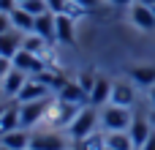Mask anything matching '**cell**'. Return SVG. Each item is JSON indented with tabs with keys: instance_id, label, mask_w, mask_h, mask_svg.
<instances>
[{
	"instance_id": "24",
	"label": "cell",
	"mask_w": 155,
	"mask_h": 150,
	"mask_svg": "<svg viewBox=\"0 0 155 150\" xmlns=\"http://www.w3.org/2000/svg\"><path fill=\"white\" fill-rule=\"evenodd\" d=\"M63 14H68L71 19H76V16H82V14H87V8H84V5H79L76 0H68V3H65V11H63Z\"/></svg>"
},
{
	"instance_id": "3",
	"label": "cell",
	"mask_w": 155,
	"mask_h": 150,
	"mask_svg": "<svg viewBox=\"0 0 155 150\" xmlns=\"http://www.w3.org/2000/svg\"><path fill=\"white\" fill-rule=\"evenodd\" d=\"M46 109V101H19V128H33L41 123Z\"/></svg>"
},
{
	"instance_id": "38",
	"label": "cell",
	"mask_w": 155,
	"mask_h": 150,
	"mask_svg": "<svg viewBox=\"0 0 155 150\" xmlns=\"http://www.w3.org/2000/svg\"><path fill=\"white\" fill-rule=\"evenodd\" d=\"M0 115H3V109H0Z\"/></svg>"
},
{
	"instance_id": "39",
	"label": "cell",
	"mask_w": 155,
	"mask_h": 150,
	"mask_svg": "<svg viewBox=\"0 0 155 150\" xmlns=\"http://www.w3.org/2000/svg\"><path fill=\"white\" fill-rule=\"evenodd\" d=\"M27 150H33V148H27Z\"/></svg>"
},
{
	"instance_id": "22",
	"label": "cell",
	"mask_w": 155,
	"mask_h": 150,
	"mask_svg": "<svg viewBox=\"0 0 155 150\" xmlns=\"http://www.w3.org/2000/svg\"><path fill=\"white\" fill-rule=\"evenodd\" d=\"M25 11H30L33 16H38V14H44V11H49V5H46V0H27V3H19Z\"/></svg>"
},
{
	"instance_id": "17",
	"label": "cell",
	"mask_w": 155,
	"mask_h": 150,
	"mask_svg": "<svg viewBox=\"0 0 155 150\" xmlns=\"http://www.w3.org/2000/svg\"><path fill=\"white\" fill-rule=\"evenodd\" d=\"M14 128H19V101L11 104V107H5L3 115H0V137L8 134V131H14Z\"/></svg>"
},
{
	"instance_id": "31",
	"label": "cell",
	"mask_w": 155,
	"mask_h": 150,
	"mask_svg": "<svg viewBox=\"0 0 155 150\" xmlns=\"http://www.w3.org/2000/svg\"><path fill=\"white\" fill-rule=\"evenodd\" d=\"M150 126H153V131H155V107H153V112H150Z\"/></svg>"
},
{
	"instance_id": "18",
	"label": "cell",
	"mask_w": 155,
	"mask_h": 150,
	"mask_svg": "<svg viewBox=\"0 0 155 150\" xmlns=\"http://www.w3.org/2000/svg\"><path fill=\"white\" fill-rule=\"evenodd\" d=\"M112 104L131 107L134 104V87L125 85V82H114V87H112Z\"/></svg>"
},
{
	"instance_id": "4",
	"label": "cell",
	"mask_w": 155,
	"mask_h": 150,
	"mask_svg": "<svg viewBox=\"0 0 155 150\" xmlns=\"http://www.w3.org/2000/svg\"><path fill=\"white\" fill-rule=\"evenodd\" d=\"M14 68H19V71H25V74H38V71H44V63H41V55H33V52H27V49H19L14 57Z\"/></svg>"
},
{
	"instance_id": "8",
	"label": "cell",
	"mask_w": 155,
	"mask_h": 150,
	"mask_svg": "<svg viewBox=\"0 0 155 150\" xmlns=\"http://www.w3.org/2000/svg\"><path fill=\"white\" fill-rule=\"evenodd\" d=\"M22 38H25V33L16 30V27L0 33V55H3V57H14V55L22 49Z\"/></svg>"
},
{
	"instance_id": "2",
	"label": "cell",
	"mask_w": 155,
	"mask_h": 150,
	"mask_svg": "<svg viewBox=\"0 0 155 150\" xmlns=\"http://www.w3.org/2000/svg\"><path fill=\"white\" fill-rule=\"evenodd\" d=\"M98 123H101V115H98L95 107L90 104V107H84V109L76 115V120L68 126V134H71L74 139H87V137L98 128Z\"/></svg>"
},
{
	"instance_id": "33",
	"label": "cell",
	"mask_w": 155,
	"mask_h": 150,
	"mask_svg": "<svg viewBox=\"0 0 155 150\" xmlns=\"http://www.w3.org/2000/svg\"><path fill=\"white\" fill-rule=\"evenodd\" d=\"M150 101H153V107H155V85H153V90H150Z\"/></svg>"
},
{
	"instance_id": "11",
	"label": "cell",
	"mask_w": 155,
	"mask_h": 150,
	"mask_svg": "<svg viewBox=\"0 0 155 150\" xmlns=\"http://www.w3.org/2000/svg\"><path fill=\"white\" fill-rule=\"evenodd\" d=\"M57 98L65 101V104H82V107L90 104V96L79 87V82H76V85H74V82H65V85L57 90Z\"/></svg>"
},
{
	"instance_id": "35",
	"label": "cell",
	"mask_w": 155,
	"mask_h": 150,
	"mask_svg": "<svg viewBox=\"0 0 155 150\" xmlns=\"http://www.w3.org/2000/svg\"><path fill=\"white\" fill-rule=\"evenodd\" d=\"M16 3H27V0H16Z\"/></svg>"
},
{
	"instance_id": "30",
	"label": "cell",
	"mask_w": 155,
	"mask_h": 150,
	"mask_svg": "<svg viewBox=\"0 0 155 150\" xmlns=\"http://www.w3.org/2000/svg\"><path fill=\"white\" fill-rule=\"evenodd\" d=\"M109 3H112V5H134L136 0H109Z\"/></svg>"
},
{
	"instance_id": "16",
	"label": "cell",
	"mask_w": 155,
	"mask_h": 150,
	"mask_svg": "<svg viewBox=\"0 0 155 150\" xmlns=\"http://www.w3.org/2000/svg\"><path fill=\"white\" fill-rule=\"evenodd\" d=\"M11 25H14L16 30H22V33H33V27H35V16H33L30 11H25L22 5H16V8L11 11Z\"/></svg>"
},
{
	"instance_id": "7",
	"label": "cell",
	"mask_w": 155,
	"mask_h": 150,
	"mask_svg": "<svg viewBox=\"0 0 155 150\" xmlns=\"http://www.w3.org/2000/svg\"><path fill=\"white\" fill-rule=\"evenodd\" d=\"M131 19H134V25H136L139 30H144V33H153L155 30V14H153L150 5L134 3V5H131Z\"/></svg>"
},
{
	"instance_id": "32",
	"label": "cell",
	"mask_w": 155,
	"mask_h": 150,
	"mask_svg": "<svg viewBox=\"0 0 155 150\" xmlns=\"http://www.w3.org/2000/svg\"><path fill=\"white\" fill-rule=\"evenodd\" d=\"M136 3H142V5H150V8L155 5V0H136Z\"/></svg>"
},
{
	"instance_id": "28",
	"label": "cell",
	"mask_w": 155,
	"mask_h": 150,
	"mask_svg": "<svg viewBox=\"0 0 155 150\" xmlns=\"http://www.w3.org/2000/svg\"><path fill=\"white\" fill-rule=\"evenodd\" d=\"M76 3H79V5H84V8L90 11V8H98V3H101V0H76Z\"/></svg>"
},
{
	"instance_id": "13",
	"label": "cell",
	"mask_w": 155,
	"mask_h": 150,
	"mask_svg": "<svg viewBox=\"0 0 155 150\" xmlns=\"http://www.w3.org/2000/svg\"><path fill=\"white\" fill-rule=\"evenodd\" d=\"M30 148H33V150H65V142H63L60 134L46 131V134L33 137V139H30Z\"/></svg>"
},
{
	"instance_id": "26",
	"label": "cell",
	"mask_w": 155,
	"mask_h": 150,
	"mask_svg": "<svg viewBox=\"0 0 155 150\" xmlns=\"http://www.w3.org/2000/svg\"><path fill=\"white\" fill-rule=\"evenodd\" d=\"M11 68H14V60H11V57H3V55H0V77H5Z\"/></svg>"
},
{
	"instance_id": "12",
	"label": "cell",
	"mask_w": 155,
	"mask_h": 150,
	"mask_svg": "<svg viewBox=\"0 0 155 150\" xmlns=\"http://www.w3.org/2000/svg\"><path fill=\"white\" fill-rule=\"evenodd\" d=\"M112 87H114V82H109L106 77H98V82L90 93V104L93 107H106L112 101Z\"/></svg>"
},
{
	"instance_id": "5",
	"label": "cell",
	"mask_w": 155,
	"mask_h": 150,
	"mask_svg": "<svg viewBox=\"0 0 155 150\" xmlns=\"http://www.w3.org/2000/svg\"><path fill=\"white\" fill-rule=\"evenodd\" d=\"M150 134H153L150 118H134V120H131V126H128V137H131V142H134V148H136V150H142V145L150 139Z\"/></svg>"
},
{
	"instance_id": "21",
	"label": "cell",
	"mask_w": 155,
	"mask_h": 150,
	"mask_svg": "<svg viewBox=\"0 0 155 150\" xmlns=\"http://www.w3.org/2000/svg\"><path fill=\"white\" fill-rule=\"evenodd\" d=\"M131 77H134V82H139V85H155V68H131Z\"/></svg>"
},
{
	"instance_id": "10",
	"label": "cell",
	"mask_w": 155,
	"mask_h": 150,
	"mask_svg": "<svg viewBox=\"0 0 155 150\" xmlns=\"http://www.w3.org/2000/svg\"><path fill=\"white\" fill-rule=\"evenodd\" d=\"M49 90H52V87H46L44 82H38V79H33V77H30V79L25 82V87L19 90V96H16V98H19V101H41V98H46V96H49Z\"/></svg>"
},
{
	"instance_id": "6",
	"label": "cell",
	"mask_w": 155,
	"mask_h": 150,
	"mask_svg": "<svg viewBox=\"0 0 155 150\" xmlns=\"http://www.w3.org/2000/svg\"><path fill=\"white\" fill-rule=\"evenodd\" d=\"M27 79H30V74H25V71H19V68H11V71L3 77V96H5V98H16Z\"/></svg>"
},
{
	"instance_id": "36",
	"label": "cell",
	"mask_w": 155,
	"mask_h": 150,
	"mask_svg": "<svg viewBox=\"0 0 155 150\" xmlns=\"http://www.w3.org/2000/svg\"><path fill=\"white\" fill-rule=\"evenodd\" d=\"M104 150H112V148H106V145H104Z\"/></svg>"
},
{
	"instance_id": "29",
	"label": "cell",
	"mask_w": 155,
	"mask_h": 150,
	"mask_svg": "<svg viewBox=\"0 0 155 150\" xmlns=\"http://www.w3.org/2000/svg\"><path fill=\"white\" fill-rule=\"evenodd\" d=\"M142 150H155V131L150 134V139H147V142L142 145Z\"/></svg>"
},
{
	"instance_id": "27",
	"label": "cell",
	"mask_w": 155,
	"mask_h": 150,
	"mask_svg": "<svg viewBox=\"0 0 155 150\" xmlns=\"http://www.w3.org/2000/svg\"><path fill=\"white\" fill-rule=\"evenodd\" d=\"M14 25H11V14H5V11H0V33H5V30H11Z\"/></svg>"
},
{
	"instance_id": "1",
	"label": "cell",
	"mask_w": 155,
	"mask_h": 150,
	"mask_svg": "<svg viewBox=\"0 0 155 150\" xmlns=\"http://www.w3.org/2000/svg\"><path fill=\"white\" fill-rule=\"evenodd\" d=\"M134 115H131V107H120V104H106L101 107V126L106 131H128Z\"/></svg>"
},
{
	"instance_id": "23",
	"label": "cell",
	"mask_w": 155,
	"mask_h": 150,
	"mask_svg": "<svg viewBox=\"0 0 155 150\" xmlns=\"http://www.w3.org/2000/svg\"><path fill=\"white\" fill-rule=\"evenodd\" d=\"M95 82H98V77H95L93 71H84V74L79 77V87H82V90H84L87 96L93 93V87H95Z\"/></svg>"
},
{
	"instance_id": "19",
	"label": "cell",
	"mask_w": 155,
	"mask_h": 150,
	"mask_svg": "<svg viewBox=\"0 0 155 150\" xmlns=\"http://www.w3.org/2000/svg\"><path fill=\"white\" fill-rule=\"evenodd\" d=\"M106 148H112V150H136L134 142H131V137H128V131H109L106 134Z\"/></svg>"
},
{
	"instance_id": "34",
	"label": "cell",
	"mask_w": 155,
	"mask_h": 150,
	"mask_svg": "<svg viewBox=\"0 0 155 150\" xmlns=\"http://www.w3.org/2000/svg\"><path fill=\"white\" fill-rule=\"evenodd\" d=\"M0 150H11V148H8V145H3V142H0Z\"/></svg>"
},
{
	"instance_id": "14",
	"label": "cell",
	"mask_w": 155,
	"mask_h": 150,
	"mask_svg": "<svg viewBox=\"0 0 155 150\" xmlns=\"http://www.w3.org/2000/svg\"><path fill=\"white\" fill-rule=\"evenodd\" d=\"M30 134H27V128H14V131H8V134H3L0 137V142L3 145H8L11 150H27L30 148Z\"/></svg>"
},
{
	"instance_id": "20",
	"label": "cell",
	"mask_w": 155,
	"mask_h": 150,
	"mask_svg": "<svg viewBox=\"0 0 155 150\" xmlns=\"http://www.w3.org/2000/svg\"><path fill=\"white\" fill-rule=\"evenodd\" d=\"M22 49H27V52H33V55H44V49H46V38H41L38 33H25V38H22Z\"/></svg>"
},
{
	"instance_id": "9",
	"label": "cell",
	"mask_w": 155,
	"mask_h": 150,
	"mask_svg": "<svg viewBox=\"0 0 155 150\" xmlns=\"http://www.w3.org/2000/svg\"><path fill=\"white\" fill-rule=\"evenodd\" d=\"M54 27H57L54 14H52V11H44V14H38V16H35V27H33V33H38V36H41V38H46V41H57Z\"/></svg>"
},
{
	"instance_id": "37",
	"label": "cell",
	"mask_w": 155,
	"mask_h": 150,
	"mask_svg": "<svg viewBox=\"0 0 155 150\" xmlns=\"http://www.w3.org/2000/svg\"><path fill=\"white\" fill-rule=\"evenodd\" d=\"M153 14H155V5H153Z\"/></svg>"
},
{
	"instance_id": "15",
	"label": "cell",
	"mask_w": 155,
	"mask_h": 150,
	"mask_svg": "<svg viewBox=\"0 0 155 150\" xmlns=\"http://www.w3.org/2000/svg\"><path fill=\"white\" fill-rule=\"evenodd\" d=\"M54 22H57V27H54V33H57V41H63V44H74V19L68 16V14H54Z\"/></svg>"
},
{
	"instance_id": "25",
	"label": "cell",
	"mask_w": 155,
	"mask_h": 150,
	"mask_svg": "<svg viewBox=\"0 0 155 150\" xmlns=\"http://www.w3.org/2000/svg\"><path fill=\"white\" fill-rule=\"evenodd\" d=\"M65 3H68V0H46V5H49L52 14H63V11H65Z\"/></svg>"
}]
</instances>
